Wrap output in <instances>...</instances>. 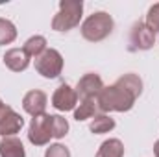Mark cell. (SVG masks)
Listing matches in <instances>:
<instances>
[{"label":"cell","instance_id":"obj_17","mask_svg":"<svg viewBox=\"0 0 159 157\" xmlns=\"http://www.w3.org/2000/svg\"><path fill=\"white\" fill-rule=\"evenodd\" d=\"M17 39V28L11 20L0 19V44H9Z\"/></svg>","mask_w":159,"mask_h":157},{"label":"cell","instance_id":"obj_12","mask_svg":"<svg viewBox=\"0 0 159 157\" xmlns=\"http://www.w3.org/2000/svg\"><path fill=\"white\" fill-rule=\"evenodd\" d=\"M0 157H26L24 146L17 137H2L0 141Z\"/></svg>","mask_w":159,"mask_h":157},{"label":"cell","instance_id":"obj_4","mask_svg":"<svg viewBox=\"0 0 159 157\" xmlns=\"http://www.w3.org/2000/svg\"><path fill=\"white\" fill-rule=\"evenodd\" d=\"M35 70L43 78L54 79L57 78L63 70V57L57 50L46 48L39 57H35Z\"/></svg>","mask_w":159,"mask_h":157},{"label":"cell","instance_id":"obj_10","mask_svg":"<svg viewBox=\"0 0 159 157\" xmlns=\"http://www.w3.org/2000/svg\"><path fill=\"white\" fill-rule=\"evenodd\" d=\"M46 94L39 91V89H34L30 92L24 94L22 98V109L32 115V117H39V115H44V109H46Z\"/></svg>","mask_w":159,"mask_h":157},{"label":"cell","instance_id":"obj_16","mask_svg":"<svg viewBox=\"0 0 159 157\" xmlns=\"http://www.w3.org/2000/svg\"><path fill=\"white\" fill-rule=\"evenodd\" d=\"M98 105H96V100L94 98H87V100H81L78 104V107L74 109V118L81 122V120H87V118L94 117Z\"/></svg>","mask_w":159,"mask_h":157},{"label":"cell","instance_id":"obj_13","mask_svg":"<svg viewBox=\"0 0 159 157\" xmlns=\"http://www.w3.org/2000/svg\"><path fill=\"white\" fill-rule=\"evenodd\" d=\"M96 157H124V144L119 139H107L98 148Z\"/></svg>","mask_w":159,"mask_h":157},{"label":"cell","instance_id":"obj_15","mask_svg":"<svg viewBox=\"0 0 159 157\" xmlns=\"http://www.w3.org/2000/svg\"><path fill=\"white\" fill-rule=\"evenodd\" d=\"M91 131L96 133V135H102V133H107L115 128V120L111 117H107L106 113H100V115H94L93 122H91Z\"/></svg>","mask_w":159,"mask_h":157},{"label":"cell","instance_id":"obj_3","mask_svg":"<svg viewBox=\"0 0 159 157\" xmlns=\"http://www.w3.org/2000/svg\"><path fill=\"white\" fill-rule=\"evenodd\" d=\"M111 32H113V19L106 11H96V13L89 15L85 19V22L81 24L83 39L91 41V43H98V41L106 39Z\"/></svg>","mask_w":159,"mask_h":157},{"label":"cell","instance_id":"obj_8","mask_svg":"<svg viewBox=\"0 0 159 157\" xmlns=\"http://www.w3.org/2000/svg\"><path fill=\"white\" fill-rule=\"evenodd\" d=\"M52 105L57 111H72L78 105V94L76 89H72L70 85L63 83L56 89V92L52 94Z\"/></svg>","mask_w":159,"mask_h":157},{"label":"cell","instance_id":"obj_21","mask_svg":"<svg viewBox=\"0 0 159 157\" xmlns=\"http://www.w3.org/2000/svg\"><path fill=\"white\" fill-rule=\"evenodd\" d=\"M154 154H156V157H159V141L154 144Z\"/></svg>","mask_w":159,"mask_h":157},{"label":"cell","instance_id":"obj_9","mask_svg":"<svg viewBox=\"0 0 159 157\" xmlns=\"http://www.w3.org/2000/svg\"><path fill=\"white\" fill-rule=\"evenodd\" d=\"M104 89V81L98 74L94 72H89L85 74L83 78L78 81V87H76V94H78L81 100H87V98H96Z\"/></svg>","mask_w":159,"mask_h":157},{"label":"cell","instance_id":"obj_2","mask_svg":"<svg viewBox=\"0 0 159 157\" xmlns=\"http://www.w3.org/2000/svg\"><path fill=\"white\" fill-rule=\"evenodd\" d=\"M83 13V2L81 0H61L59 11L52 19V30L56 32H69L76 28L81 20Z\"/></svg>","mask_w":159,"mask_h":157},{"label":"cell","instance_id":"obj_7","mask_svg":"<svg viewBox=\"0 0 159 157\" xmlns=\"http://www.w3.org/2000/svg\"><path fill=\"white\" fill-rule=\"evenodd\" d=\"M24 126V118L20 117L13 107L2 105L0 107V135L2 137H15Z\"/></svg>","mask_w":159,"mask_h":157},{"label":"cell","instance_id":"obj_5","mask_svg":"<svg viewBox=\"0 0 159 157\" xmlns=\"http://www.w3.org/2000/svg\"><path fill=\"white\" fill-rule=\"evenodd\" d=\"M52 115H39L34 117L28 128V141L34 146H44L52 139Z\"/></svg>","mask_w":159,"mask_h":157},{"label":"cell","instance_id":"obj_14","mask_svg":"<svg viewBox=\"0 0 159 157\" xmlns=\"http://www.w3.org/2000/svg\"><path fill=\"white\" fill-rule=\"evenodd\" d=\"M22 50L28 54L30 59H32V57H39L41 54L46 50V39H44L43 35H34V37H30V39L24 43Z\"/></svg>","mask_w":159,"mask_h":157},{"label":"cell","instance_id":"obj_19","mask_svg":"<svg viewBox=\"0 0 159 157\" xmlns=\"http://www.w3.org/2000/svg\"><path fill=\"white\" fill-rule=\"evenodd\" d=\"M154 34L159 32V4H154L150 9H148V15H146V22H144Z\"/></svg>","mask_w":159,"mask_h":157},{"label":"cell","instance_id":"obj_11","mask_svg":"<svg viewBox=\"0 0 159 157\" xmlns=\"http://www.w3.org/2000/svg\"><path fill=\"white\" fill-rule=\"evenodd\" d=\"M4 65L13 72H22L30 65V57L22 48H11L4 54Z\"/></svg>","mask_w":159,"mask_h":157},{"label":"cell","instance_id":"obj_20","mask_svg":"<svg viewBox=\"0 0 159 157\" xmlns=\"http://www.w3.org/2000/svg\"><path fill=\"white\" fill-rule=\"evenodd\" d=\"M44 157H70V152L63 144H52L50 148H46Z\"/></svg>","mask_w":159,"mask_h":157},{"label":"cell","instance_id":"obj_1","mask_svg":"<svg viewBox=\"0 0 159 157\" xmlns=\"http://www.w3.org/2000/svg\"><path fill=\"white\" fill-rule=\"evenodd\" d=\"M143 92V81L137 74H124L113 85L104 87L102 92L96 96V105L102 113L117 111L124 113L135 105V100Z\"/></svg>","mask_w":159,"mask_h":157},{"label":"cell","instance_id":"obj_18","mask_svg":"<svg viewBox=\"0 0 159 157\" xmlns=\"http://www.w3.org/2000/svg\"><path fill=\"white\" fill-rule=\"evenodd\" d=\"M52 137L54 139H63L69 131V122L61 115H52Z\"/></svg>","mask_w":159,"mask_h":157},{"label":"cell","instance_id":"obj_6","mask_svg":"<svg viewBox=\"0 0 159 157\" xmlns=\"http://www.w3.org/2000/svg\"><path fill=\"white\" fill-rule=\"evenodd\" d=\"M156 43V34L144 24V22H135L131 32H129V50H150Z\"/></svg>","mask_w":159,"mask_h":157},{"label":"cell","instance_id":"obj_22","mask_svg":"<svg viewBox=\"0 0 159 157\" xmlns=\"http://www.w3.org/2000/svg\"><path fill=\"white\" fill-rule=\"evenodd\" d=\"M2 105H4V104H2V100H0V107H2Z\"/></svg>","mask_w":159,"mask_h":157}]
</instances>
